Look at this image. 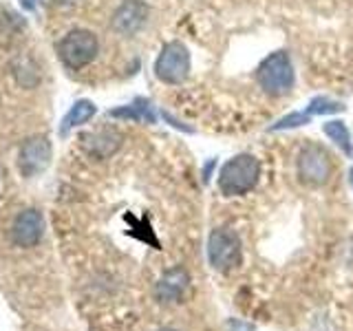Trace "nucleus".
I'll return each mask as SVG.
<instances>
[{
  "label": "nucleus",
  "mask_w": 353,
  "mask_h": 331,
  "mask_svg": "<svg viewBox=\"0 0 353 331\" xmlns=\"http://www.w3.org/2000/svg\"><path fill=\"white\" fill-rule=\"evenodd\" d=\"M261 179V161L250 152H241L223 163L219 172V190L223 197L248 194Z\"/></svg>",
  "instance_id": "obj_1"
},
{
  "label": "nucleus",
  "mask_w": 353,
  "mask_h": 331,
  "mask_svg": "<svg viewBox=\"0 0 353 331\" xmlns=\"http://www.w3.org/2000/svg\"><path fill=\"white\" fill-rule=\"evenodd\" d=\"M294 64L287 51H274L256 69V82L272 97L287 95L294 86Z\"/></svg>",
  "instance_id": "obj_2"
},
{
  "label": "nucleus",
  "mask_w": 353,
  "mask_h": 331,
  "mask_svg": "<svg viewBox=\"0 0 353 331\" xmlns=\"http://www.w3.org/2000/svg\"><path fill=\"white\" fill-rule=\"evenodd\" d=\"M190 69H192L190 51L179 40L165 42L157 55V60H154V75H157V80L170 86L183 84L190 77Z\"/></svg>",
  "instance_id": "obj_3"
},
{
  "label": "nucleus",
  "mask_w": 353,
  "mask_h": 331,
  "mask_svg": "<svg viewBox=\"0 0 353 331\" xmlns=\"http://www.w3.org/2000/svg\"><path fill=\"white\" fill-rule=\"evenodd\" d=\"M99 42L88 29H73L58 42V55L62 64L71 71H80L97 58Z\"/></svg>",
  "instance_id": "obj_4"
},
{
  "label": "nucleus",
  "mask_w": 353,
  "mask_h": 331,
  "mask_svg": "<svg viewBox=\"0 0 353 331\" xmlns=\"http://www.w3.org/2000/svg\"><path fill=\"white\" fill-rule=\"evenodd\" d=\"M208 259L210 265L219 272H232L236 270L243 261L241 241L232 230L219 228L208 239Z\"/></svg>",
  "instance_id": "obj_5"
},
{
  "label": "nucleus",
  "mask_w": 353,
  "mask_h": 331,
  "mask_svg": "<svg viewBox=\"0 0 353 331\" xmlns=\"http://www.w3.org/2000/svg\"><path fill=\"white\" fill-rule=\"evenodd\" d=\"M298 177L301 181L309 188H318V185H325L331 177V157L329 152L320 146V143H307V146L301 150L298 154Z\"/></svg>",
  "instance_id": "obj_6"
},
{
  "label": "nucleus",
  "mask_w": 353,
  "mask_h": 331,
  "mask_svg": "<svg viewBox=\"0 0 353 331\" xmlns=\"http://www.w3.org/2000/svg\"><path fill=\"white\" fill-rule=\"evenodd\" d=\"M53 157V146L49 137L44 135H36V137H29L22 141L20 152H18V170L22 177H38L40 172H44L49 168Z\"/></svg>",
  "instance_id": "obj_7"
},
{
  "label": "nucleus",
  "mask_w": 353,
  "mask_h": 331,
  "mask_svg": "<svg viewBox=\"0 0 353 331\" xmlns=\"http://www.w3.org/2000/svg\"><path fill=\"white\" fill-rule=\"evenodd\" d=\"M148 14H150V9L143 0H126V3H121L115 9L113 18H110V27H113V31L119 33V36L130 38L143 29Z\"/></svg>",
  "instance_id": "obj_8"
},
{
  "label": "nucleus",
  "mask_w": 353,
  "mask_h": 331,
  "mask_svg": "<svg viewBox=\"0 0 353 331\" xmlns=\"http://www.w3.org/2000/svg\"><path fill=\"white\" fill-rule=\"evenodd\" d=\"M42 234H44V219L40 210L27 208L14 219L11 241H14L18 248H33L36 243H40Z\"/></svg>",
  "instance_id": "obj_9"
},
{
  "label": "nucleus",
  "mask_w": 353,
  "mask_h": 331,
  "mask_svg": "<svg viewBox=\"0 0 353 331\" xmlns=\"http://www.w3.org/2000/svg\"><path fill=\"white\" fill-rule=\"evenodd\" d=\"M82 141V148L91 154L95 159H108L110 154H115L121 146V132L113 126H104V128H97V130H91L86 132V135L80 137Z\"/></svg>",
  "instance_id": "obj_10"
},
{
  "label": "nucleus",
  "mask_w": 353,
  "mask_h": 331,
  "mask_svg": "<svg viewBox=\"0 0 353 331\" xmlns=\"http://www.w3.org/2000/svg\"><path fill=\"white\" fill-rule=\"evenodd\" d=\"M188 283H190V279H188V272L185 270H181V268L168 270V272L161 276V281L157 283V296H159V301H163V303L179 301V298L183 296V292H185Z\"/></svg>",
  "instance_id": "obj_11"
},
{
  "label": "nucleus",
  "mask_w": 353,
  "mask_h": 331,
  "mask_svg": "<svg viewBox=\"0 0 353 331\" xmlns=\"http://www.w3.org/2000/svg\"><path fill=\"white\" fill-rule=\"evenodd\" d=\"M97 113V106L91 102V99H77V102L69 108V113L64 115L62 119V132H69L71 128H77V126H84L88 124Z\"/></svg>",
  "instance_id": "obj_12"
},
{
  "label": "nucleus",
  "mask_w": 353,
  "mask_h": 331,
  "mask_svg": "<svg viewBox=\"0 0 353 331\" xmlns=\"http://www.w3.org/2000/svg\"><path fill=\"white\" fill-rule=\"evenodd\" d=\"M110 117H117V119H132V121H148L152 124L154 121V113H152V106L148 102H141L137 99L135 104H128V106H119L108 110Z\"/></svg>",
  "instance_id": "obj_13"
},
{
  "label": "nucleus",
  "mask_w": 353,
  "mask_h": 331,
  "mask_svg": "<svg viewBox=\"0 0 353 331\" xmlns=\"http://www.w3.org/2000/svg\"><path fill=\"white\" fill-rule=\"evenodd\" d=\"M325 130V135L336 143V146L347 154V157H351L353 154V141H351V132L347 128L345 121H340V119H331L327 121V124L323 126Z\"/></svg>",
  "instance_id": "obj_14"
},
{
  "label": "nucleus",
  "mask_w": 353,
  "mask_h": 331,
  "mask_svg": "<svg viewBox=\"0 0 353 331\" xmlns=\"http://www.w3.org/2000/svg\"><path fill=\"white\" fill-rule=\"evenodd\" d=\"M312 113L309 110H294V113L281 117L276 121L274 126H270V130H287V128H301V126H307L309 121H312Z\"/></svg>",
  "instance_id": "obj_15"
},
{
  "label": "nucleus",
  "mask_w": 353,
  "mask_h": 331,
  "mask_svg": "<svg viewBox=\"0 0 353 331\" xmlns=\"http://www.w3.org/2000/svg\"><path fill=\"white\" fill-rule=\"evenodd\" d=\"M307 110L312 115H331V113H340V110H345L340 102L336 99H329V97H314L312 102H309Z\"/></svg>",
  "instance_id": "obj_16"
},
{
  "label": "nucleus",
  "mask_w": 353,
  "mask_h": 331,
  "mask_svg": "<svg viewBox=\"0 0 353 331\" xmlns=\"http://www.w3.org/2000/svg\"><path fill=\"white\" fill-rule=\"evenodd\" d=\"M20 5H22V9H27V11H36L38 5H40V0H20Z\"/></svg>",
  "instance_id": "obj_17"
},
{
  "label": "nucleus",
  "mask_w": 353,
  "mask_h": 331,
  "mask_svg": "<svg viewBox=\"0 0 353 331\" xmlns=\"http://www.w3.org/2000/svg\"><path fill=\"white\" fill-rule=\"evenodd\" d=\"M58 5H71V3H75V0H55Z\"/></svg>",
  "instance_id": "obj_18"
},
{
  "label": "nucleus",
  "mask_w": 353,
  "mask_h": 331,
  "mask_svg": "<svg viewBox=\"0 0 353 331\" xmlns=\"http://www.w3.org/2000/svg\"><path fill=\"white\" fill-rule=\"evenodd\" d=\"M349 174H351V185H353V168H351V172H349Z\"/></svg>",
  "instance_id": "obj_19"
},
{
  "label": "nucleus",
  "mask_w": 353,
  "mask_h": 331,
  "mask_svg": "<svg viewBox=\"0 0 353 331\" xmlns=\"http://www.w3.org/2000/svg\"><path fill=\"white\" fill-rule=\"evenodd\" d=\"M163 331H174V329H163Z\"/></svg>",
  "instance_id": "obj_20"
}]
</instances>
